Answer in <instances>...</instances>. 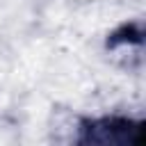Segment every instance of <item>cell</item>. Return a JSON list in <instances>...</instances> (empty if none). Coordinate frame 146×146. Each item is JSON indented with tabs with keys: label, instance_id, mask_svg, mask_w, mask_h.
I'll return each instance as SVG.
<instances>
[{
	"label": "cell",
	"instance_id": "cell-2",
	"mask_svg": "<svg viewBox=\"0 0 146 146\" xmlns=\"http://www.w3.org/2000/svg\"><path fill=\"white\" fill-rule=\"evenodd\" d=\"M141 41H144V32H141V27L137 25V23H123V25H119L114 32H110L107 34V41H105V46L107 48H119V46H141Z\"/></svg>",
	"mask_w": 146,
	"mask_h": 146
},
{
	"label": "cell",
	"instance_id": "cell-1",
	"mask_svg": "<svg viewBox=\"0 0 146 146\" xmlns=\"http://www.w3.org/2000/svg\"><path fill=\"white\" fill-rule=\"evenodd\" d=\"M141 141V123L128 116H98L80 119L78 144L80 146H125Z\"/></svg>",
	"mask_w": 146,
	"mask_h": 146
}]
</instances>
